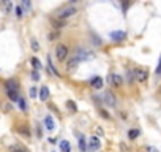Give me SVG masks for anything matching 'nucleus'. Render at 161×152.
I'll use <instances>...</instances> for the list:
<instances>
[{"mask_svg":"<svg viewBox=\"0 0 161 152\" xmlns=\"http://www.w3.org/2000/svg\"><path fill=\"white\" fill-rule=\"evenodd\" d=\"M147 152H160V151L156 149V147H153V146H149L147 147Z\"/></svg>","mask_w":161,"mask_h":152,"instance_id":"nucleus-31","label":"nucleus"},{"mask_svg":"<svg viewBox=\"0 0 161 152\" xmlns=\"http://www.w3.org/2000/svg\"><path fill=\"white\" fill-rule=\"evenodd\" d=\"M74 15H76V8L74 7H66V8H62V10L57 13V17L62 21V19H68V17H71Z\"/></svg>","mask_w":161,"mask_h":152,"instance_id":"nucleus-1","label":"nucleus"},{"mask_svg":"<svg viewBox=\"0 0 161 152\" xmlns=\"http://www.w3.org/2000/svg\"><path fill=\"white\" fill-rule=\"evenodd\" d=\"M36 95H38V89H36V87H32V89H30V97H32V98H35Z\"/></svg>","mask_w":161,"mask_h":152,"instance_id":"nucleus-27","label":"nucleus"},{"mask_svg":"<svg viewBox=\"0 0 161 152\" xmlns=\"http://www.w3.org/2000/svg\"><path fill=\"white\" fill-rule=\"evenodd\" d=\"M76 57L82 62V60H89V59H93V54L89 52V51H84V49H77V51H76Z\"/></svg>","mask_w":161,"mask_h":152,"instance_id":"nucleus-5","label":"nucleus"},{"mask_svg":"<svg viewBox=\"0 0 161 152\" xmlns=\"http://www.w3.org/2000/svg\"><path fill=\"white\" fill-rule=\"evenodd\" d=\"M101 114H103V117H104V119H109V114L106 113L104 109H101Z\"/></svg>","mask_w":161,"mask_h":152,"instance_id":"nucleus-32","label":"nucleus"},{"mask_svg":"<svg viewBox=\"0 0 161 152\" xmlns=\"http://www.w3.org/2000/svg\"><path fill=\"white\" fill-rule=\"evenodd\" d=\"M68 56V48L65 44H57L56 48V57L58 59V60H65Z\"/></svg>","mask_w":161,"mask_h":152,"instance_id":"nucleus-3","label":"nucleus"},{"mask_svg":"<svg viewBox=\"0 0 161 152\" xmlns=\"http://www.w3.org/2000/svg\"><path fill=\"white\" fill-rule=\"evenodd\" d=\"M51 22H52V25H54V29L56 30H58V29H62L63 25V21H60V19H51Z\"/></svg>","mask_w":161,"mask_h":152,"instance_id":"nucleus-18","label":"nucleus"},{"mask_svg":"<svg viewBox=\"0 0 161 152\" xmlns=\"http://www.w3.org/2000/svg\"><path fill=\"white\" fill-rule=\"evenodd\" d=\"M111 38L114 41H117V43H120V41H123L126 38V33L122 30H116V32H111Z\"/></svg>","mask_w":161,"mask_h":152,"instance_id":"nucleus-7","label":"nucleus"},{"mask_svg":"<svg viewBox=\"0 0 161 152\" xmlns=\"http://www.w3.org/2000/svg\"><path fill=\"white\" fill-rule=\"evenodd\" d=\"M156 73H158V75L161 73V57H160V65H158V68H156Z\"/></svg>","mask_w":161,"mask_h":152,"instance_id":"nucleus-33","label":"nucleus"},{"mask_svg":"<svg viewBox=\"0 0 161 152\" xmlns=\"http://www.w3.org/2000/svg\"><path fill=\"white\" fill-rule=\"evenodd\" d=\"M100 146H101V141H100L98 136H90L89 138V147L92 151H98Z\"/></svg>","mask_w":161,"mask_h":152,"instance_id":"nucleus-6","label":"nucleus"},{"mask_svg":"<svg viewBox=\"0 0 161 152\" xmlns=\"http://www.w3.org/2000/svg\"><path fill=\"white\" fill-rule=\"evenodd\" d=\"M79 149L82 151V152H85L89 147H87V144H85V138L82 136V135H79Z\"/></svg>","mask_w":161,"mask_h":152,"instance_id":"nucleus-17","label":"nucleus"},{"mask_svg":"<svg viewBox=\"0 0 161 152\" xmlns=\"http://www.w3.org/2000/svg\"><path fill=\"white\" fill-rule=\"evenodd\" d=\"M6 94H8V98H10L11 101H17V100H19L17 92H6Z\"/></svg>","mask_w":161,"mask_h":152,"instance_id":"nucleus-21","label":"nucleus"},{"mask_svg":"<svg viewBox=\"0 0 161 152\" xmlns=\"http://www.w3.org/2000/svg\"><path fill=\"white\" fill-rule=\"evenodd\" d=\"M48 97H49V89L46 86H43L40 89V98H41V101H46V100H48Z\"/></svg>","mask_w":161,"mask_h":152,"instance_id":"nucleus-13","label":"nucleus"},{"mask_svg":"<svg viewBox=\"0 0 161 152\" xmlns=\"http://www.w3.org/2000/svg\"><path fill=\"white\" fill-rule=\"evenodd\" d=\"M17 105H19V108L22 109V111H25V109H27V105H25V100H24V98H19V100H17Z\"/></svg>","mask_w":161,"mask_h":152,"instance_id":"nucleus-24","label":"nucleus"},{"mask_svg":"<svg viewBox=\"0 0 161 152\" xmlns=\"http://www.w3.org/2000/svg\"><path fill=\"white\" fill-rule=\"evenodd\" d=\"M32 79H33V81H38V79H40L38 71H33V73H32Z\"/></svg>","mask_w":161,"mask_h":152,"instance_id":"nucleus-30","label":"nucleus"},{"mask_svg":"<svg viewBox=\"0 0 161 152\" xmlns=\"http://www.w3.org/2000/svg\"><path fill=\"white\" fill-rule=\"evenodd\" d=\"M58 36H60V32H58V30H54V32H51V33H49V40L54 41V40H57Z\"/></svg>","mask_w":161,"mask_h":152,"instance_id":"nucleus-22","label":"nucleus"},{"mask_svg":"<svg viewBox=\"0 0 161 152\" xmlns=\"http://www.w3.org/2000/svg\"><path fill=\"white\" fill-rule=\"evenodd\" d=\"M90 86L93 87V89H101V87H103V79H101L100 76H95V78H92V81H90Z\"/></svg>","mask_w":161,"mask_h":152,"instance_id":"nucleus-11","label":"nucleus"},{"mask_svg":"<svg viewBox=\"0 0 161 152\" xmlns=\"http://www.w3.org/2000/svg\"><path fill=\"white\" fill-rule=\"evenodd\" d=\"M32 65H33V68H35V70H41V62L38 60V59H36V57H32Z\"/></svg>","mask_w":161,"mask_h":152,"instance_id":"nucleus-20","label":"nucleus"},{"mask_svg":"<svg viewBox=\"0 0 161 152\" xmlns=\"http://www.w3.org/2000/svg\"><path fill=\"white\" fill-rule=\"evenodd\" d=\"M22 15H24V10H22V7H16V16L21 17Z\"/></svg>","mask_w":161,"mask_h":152,"instance_id":"nucleus-28","label":"nucleus"},{"mask_svg":"<svg viewBox=\"0 0 161 152\" xmlns=\"http://www.w3.org/2000/svg\"><path fill=\"white\" fill-rule=\"evenodd\" d=\"M30 44H32V48H33V51H38V49H40V44H38V41H36L35 38H32Z\"/></svg>","mask_w":161,"mask_h":152,"instance_id":"nucleus-25","label":"nucleus"},{"mask_svg":"<svg viewBox=\"0 0 161 152\" xmlns=\"http://www.w3.org/2000/svg\"><path fill=\"white\" fill-rule=\"evenodd\" d=\"M10 152H29V151H27V147H24L22 144H13L10 147Z\"/></svg>","mask_w":161,"mask_h":152,"instance_id":"nucleus-14","label":"nucleus"},{"mask_svg":"<svg viewBox=\"0 0 161 152\" xmlns=\"http://www.w3.org/2000/svg\"><path fill=\"white\" fill-rule=\"evenodd\" d=\"M11 8H13V3H11V2H6V3H5V11H6V13H10V11H11Z\"/></svg>","mask_w":161,"mask_h":152,"instance_id":"nucleus-29","label":"nucleus"},{"mask_svg":"<svg viewBox=\"0 0 161 152\" xmlns=\"http://www.w3.org/2000/svg\"><path fill=\"white\" fill-rule=\"evenodd\" d=\"M17 132H19L21 135H24V136H27V138L30 136V130H29V127H27V125H21L19 128H17Z\"/></svg>","mask_w":161,"mask_h":152,"instance_id":"nucleus-16","label":"nucleus"},{"mask_svg":"<svg viewBox=\"0 0 161 152\" xmlns=\"http://www.w3.org/2000/svg\"><path fill=\"white\" fill-rule=\"evenodd\" d=\"M108 81L111 82L112 86H116V87H122V86H123V76L117 75V73H112V75H109Z\"/></svg>","mask_w":161,"mask_h":152,"instance_id":"nucleus-4","label":"nucleus"},{"mask_svg":"<svg viewBox=\"0 0 161 152\" xmlns=\"http://www.w3.org/2000/svg\"><path fill=\"white\" fill-rule=\"evenodd\" d=\"M79 62H81V60H79V59H77L76 56H74V57H73L70 62H68V65H66V67H68V70H71V68H76V67H77V63H79Z\"/></svg>","mask_w":161,"mask_h":152,"instance_id":"nucleus-15","label":"nucleus"},{"mask_svg":"<svg viewBox=\"0 0 161 152\" xmlns=\"http://www.w3.org/2000/svg\"><path fill=\"white\" fill-rule=\"evenodd\" d=\"M137 135H139V132L137 130H130L128 132V138H130V140H136Z\"/></svg>","mask_w":161,"mask_h":152,"instance_id":"nucleus-23","label":"nucleus"},{"mask_svg":"<svg viewBox=\"0 0 161 152\" xmlns=\"http://www.w3.org/2000/svg\"><path fill=\"white\" fill-rule=\"evenodd\" d=\"M52 152H54V151H52Z\"/></svg>","mask_w":161,"mask_h":152,"instance_id":"nucleus-35","label":"nucleus"},{"mask_svg":"<svg viewBox=\"0 0 161 152\" xmlns=\"http://www.w3.org/2000/svg\"><path fill=\"white\" fill-rule=\"evenodd\" d=\"M104 100H106V105H109V106H116V97H114L111 92H106L104 94Z\"/></svg>","mask_w":161,"mask_h":152,"instance_id":"nucleus-10","label":"nucleus"},{"mask_svg":"<svg viewBox=\"0 0 161 152\" xmlns=\"http://www.w3.org/2000/svg\"><path fill=\"white\" fill-rule=\"evenodd\" d=\"M134 76H136V79L139 82H145L147 79H149V70L139 67V68H136L134 70Z\"/></svg>","mask_w":161,"mask_h":152,"instance_id":"nucleus-2","label":"nucleus"},{"mask_svg":"<svg viewBox=\"0 0 161 152\" xmlns=\"http://www.w3.org/2000/svg\"><path fill=\"white\" fill-rule=\"evenodd\" d=\"M17 89H19V84H17L16 79L6 81V92H17Z\"/></svg>","mask_w":161,"mask_h":152,"instance_id":"nucleus-8","label":"nucleus"},{"mask_svg":"<svg viewBox=\"0 0 161 152\" xmlns=\"http://www.w3.org/2000/svg\"><path fill=\"white\" fill-rule=\"evenodd\" d=\"M58 146H60V152H71V146L66 140H62Z\"/></svg>","mask_w":161,"mask_h":152,"instance_id":"nucleus-12","label":"nucleus"},{"mask_svg":"<svg viewBox=\"0 0 161 152\" xmlns=\"http://www.w3.org/2000/svg\"><path fill=\"white\" fill-rule=\"evenodd\" d=\"M22 5H24L25 8H30V2H27V0H25V2H22Z\"/></svg>","mask_w":161,"mask_h":152,"instance_id":"nucleus-34","label":"nucleus"},{"mask_svg":"<svg viewBox=\"0 0 161 152\" xmlns=\"http://www.w3.org/2000/svg\"><path fill=\"white\" fill-rule=\"evenodd\" d=\"M66 106L70 108V109H73V111H76V109H77V108H76V103H74V101H71V100L66 101Z\"/></svg>","mask_w":161,"mask_h":152,"instance_id":"nucleus-26","label":"nucleus"},{"mask_svg":"<svg viewBox=\"0 0 161 152\" xmlns=\"http://www.w3.org/2000/svg\"><path fill=\"white\" fill-rule=\"evenodd\" d=\"M48 67L51 68V71L54 73V76H60V75H58V71H57V68L54 67V63H52V62H51V57H49V56H48Z\"/></svg>","mask_w":161,"mask_h":152,"instance_id":"nucleus-19","label":"nucleus"},{"mask_svg":"<svg viewBox=\"0 0 161 152\" xmlns=\"http://www.w3.org/2000/svg\"><path fill=\"white\" fill-rule=\"evenodd\" d=\"M44 125H46V128H48V130H51V132L56 128V122H54V119H52V116H51V114H48V116L44 117Z\"/></svg>","mask_w":161,"mask_h":152,"instance_id":"nucleus-9","label":"nucleus"}]
</instances>
